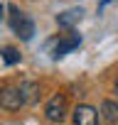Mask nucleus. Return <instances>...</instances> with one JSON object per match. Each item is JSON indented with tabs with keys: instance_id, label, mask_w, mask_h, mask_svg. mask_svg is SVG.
<instances>
[{
	"instance_id": "423d86ee",
	"label": "nucleus",
	"mask_w": 118,
	"mask_h": 125,
	"mask_svg": "<svg viewBox=\"0 0 118 125\" xmlns=\"http://www.w3.org/2000/svg\"><path fill=\"white\" fill-rule=\"evenodd\" d=\"M84 10L81 8H71V10H64L62 15H57V25L59 27H74L79 20H81Z\"/></svg>"
},
{
	"instance_id": "20e7f679",
	"label": "nucleus",
	"mask_w": 118,
	"mask_h": 125,
	"mask_svg": "<svg viewBox=\"0 0 118 125\" xmlns=\"http://www.w3.org/2000/svg\"><path fill=\"white\" fill-rule=\"evenodd\" d=\"M74 125H98V110L91 105L74 108Z\"/></svg>"
},
{
	"instance_id": "0eeeda50",
	"label": "nucleus",
	"mask_w": 118,
	"mask_h": 125,
	"mask_svg": "<svg viewBox=\"0 0 118 125\" xmlns=\"http://www.w3.org/2000/svg\"><path fill=\"white\" fill-rule=\"evenodd\" d=\"M79 42H81V39H79V34H71V37H69V39H64L62 44H57V49H54V59L64 56L67 52H71L74 47H79Z\"/></svg>"
},
{
	"instance_id": "9b49d317",
	"label": "nucleus",
	"mask_w": 118,
	"mask_h": 125,
	"mask_svg": "<svg viewBox=\"0 0 118 125\" xmlns=\"http://www.w3.org/2000/svg\"><path fill=\"white\" fill-rule=\"evenodd\" d=\"M0 15H3V8H0Z\"/></svg>"
},
{
	"instance_id": "f257e3e1",
	"label": "nucleus",
	"mask_w": 118,
	"mask_h": 125,
	"mask_svg": "<svg viewBox=\"0 0 118 125\" xmlns=\"http://www.w3.org/2000/svg\"><path fill=\"white\" fill-rule=\"evenodd\" d=\"M10 25H12V30H15L17 37H22L25 42L32 39V34H35V25H32V20H30L25 12H20L15 5H10Z\"/></svg>"
},
{
	"instance_id": "9d476101",
	"label": "nucleus",
	"mask_w": 118,
	"mask_h": 125,
	"mask_svg": "<svg viewBox=\"0 0 118 125\" xmlns=\"http://www.w3.org/2000/svg\"><path fill=\"white\" fill-rule=\"evenodd\" d=\"M116 93H118V81H116Z\"/></svg>"
},
{
	"instance_id": "6e6552de",
	"label": "nucleus",
	"mask_w": 118,
	"mask_h": 125,
	"mask_svg": "<svg viewBox=\"0 0 118 125\" xmlns=\"http://www.w3.org/2000/svg\"><path fill=\"white\" fill-rule=\"evenodd\" d=\"M101 115H103L108 123H118V103H116V101H103Z\"/></svg>"
},
{
	"instance_id": "1a4fd4ad",
	"label": "nucleus",
	"mask_w": 118,
	"mask_h": 125,
	"mask_svg": "<svg viewBox=\"0 0 118 125\" xmlns=\"http://www.w3.org/2000/svg\"><path fill=\"white\" fill-rule=\"evenodd\" d=\"M0 54H3V61H5V64H17V61H20V52H17L15 47H3Z\"/></svg>"
},
{
	"instance_id": "39448f33",
	"label": "nucleus",
	"mask_w": 118,
	"mask_h": 125,
	"mask_svg": "<svg viewBox=\"0 0 118 125\" xmlns=\"http://www.w3.org/2000/svg\"><path fill=\"white\" fill-rule=\"evenodd\" d=\"M17 91H20L22 105H30V103H35V101L39 98V86H37V83H32V81L20 83V86H17Z\"/></svg>"
},
{
	"instance_id": "f03ea898",
	"label": "nucleus",
	"mask_w": 118,
	"mask_h": 125,
	"mask_svg": "<svg viewBox=\"0 0 118 125\" xmlns=\"http://www.w3.org/2000/svg\"><path fill=\"white\" fill-rule=\"evenodd\" d=\"M44 115L49 123H62L67 118V96L64 93H57L49 98V103L44 105Z\"/></svg>"
},
{
	"instance_id": "7ed1b4c3",
	"label": "nucleus",
	"mask_w": 118,
	"mask_h": 125,
	"mask_svg": "<svg viewBox=\"0 0 118 125\" xmlns=\"http://www.w3.org/2000/svg\"><path fill=\"white\" fill-rule=\"evenodd\" d=\"M0 108H5V110H20L22 108V98H20L17 86H5L0 91Z\"/></svg>"
}]
</instances>
